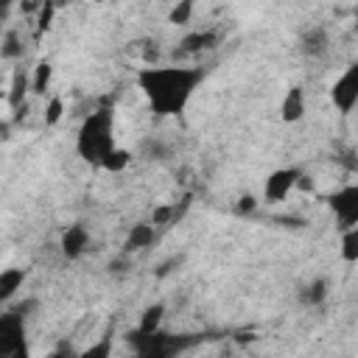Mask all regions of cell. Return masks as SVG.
<instances>
[{
	"instance_id": "1",
	"label": "cell",
	"mask_w": 358,
	"mask_h": 358,
	"mask_svg": "<svg viewBox=\"0 0 358 358\" xmlns=\"http://www.w3.org/2000/svg\"><path fill=\"white\" fill-rule=\"evenodd\" d=\"M201 81H204V70L201 67H182V64L159 67V64H148V67L137 70V87L145 95V101H148V106H151V112L157 117L182 115Z\"/></svg>"
},
{
	"instance_id": "2",
	"label": "cell",
	"mask_w": 358,
	"mask_h": 358,
	"mask_svg": "<svg viewBox=\"0 0 358 358\" xmlns=\"http://www.w3.org/2000/svg\"><path fill=\"white\" fill-rule=\"evenodd\" d=\"M115 148V112L109 106H101L90 112L76 134V151L84 162L101 165V159Z\"/></svg>"
},
{
	"instance_id": "3",
	"label": "cell",
	"mask_w": 358,
	"mask_h": 358,
	"mask_svg": "<svg viewBox=\"0 0 358 358\" xmlns=\"http://www.w3.org/2000/svg\"><path fill=\"white\" fill-rule=\"evenodd\" d=\"M0 355H25V316L17 310L0 316Z\"/></svg>"
},
{
	"instance_id": "4",
	"label": "cell",
	"mask_w": 358,
	"mask_h": 358,
	"mask_svg": "<svg viewBox=\"0 0 358 358\" xmlns=\"http://www.w3.org/2000/svg\"><path fill=\"white\" fill-rule=\"evenodd\" d=\"M330 101H333V106L341 115H347V112L355 109V103H358V64H350L336 78V84L330 87Z\"/></svg>"
},
{
	"instance_id": "5",
	"label": "cell",
	"mask_w": 358,
	"mask_h": 358,
	"mask_svg": "<svg viewBox=\"0 0 358 358\" xmlns=\"http://www.w3.org/2000/svg\"><path fill=\"white\" fill-rule=\"evenodd\" d=\"M330 210L338 218V227H358V185H344L341 190H336L333 196H327Z\"/></svg>"
},
{
	"instance_id": "6",
	"label": "cell",
	"mask_w": 358,
	"mask_h": 358,
	"mask_svg": "<svg viewBox=\"0 0 358 358\" xmlns=\"http://www.w3.org/2000/svg\"><path fill=\"white\" fill-rule=\"evenodd\" d=\"M299 173H302V168H296V165H294V168H277V171H271V173L266 176V182H263V199H266L268 204L282 201V199L294 190Z\"/></svg>"
},
{
	"instance_id": "7",
	"label": "cell",
	"mask_w": 358,
	"mask_h": 358,
	"mask_svg": "<svg viewBox=\"0 0 358 358\" xmlns=\"http://www.w3.org/2000/svg\"><path fill=\"white\" fill-rule=\"evenodd\" d=\"M296 48L302 56L308 59H322L327 50H330V36H327V28L324 25H310L299 34L296 39Z\"/></svg>"
},
{
	"instance_id": "8",
	"label": "cell",
	"mask_w": 358,
	"mask_h": 358,
	"mask_svg": "<svg viewBox=\"0 0 358 358\" xmlns=\"http://www.w3.org/2000/svg\"><path fill=\"white\" fill-rule=\"evenodd\" d=\"M59 246H62V255H64L67 260H78V257L87 252V246H90V232H87V227H84V224H70V227L62 232Z\"/></svg>"
},
{
	"instance_id": "9",
	"label": "cell",
	"mask_w": 358,
	"mask_h": 358,
	"mask_svg": "<svg viewBox=\"0 0 358 358\" xmlns=\"http://www.w3.org/2000/svg\"><path fill=\"white\" fill-rule=\"evenodd\" d=\"M218 45V34L215 31H193V34H185L182 42H179V50L176 53H201V50H210Z\"/></svg>"
},
{
	"instance_id": "10",
	"label": "cell",
	"mask_w": 358,
	"mask_h": 358,
	"mask_svg": "<svg viewBox=\"0 0 358 358\" xmlns=\"http://www.w3.org/2000/svg\"><path fill=\"white\" fill-rule=\"evenodd\" d=\"M302 115H305V92H302V87H291L282 98L280 117H282V123H296V120H302Z\"/></svg>"
},
{
	"instance_id": "11",
	"label": "cell",
	"mask_w": 358,
	"mask_h": 358,
	"mask_svg": "<svg viewBox=\"0 0 358 358\" xmlns=\"http://www.w3.org/2000/svg\"><path fill=\"white\" fill-rule=\"evenodd\" d=\"M151 241H154V224H134V227L129 229V235H126L120 252H126V255L140 252V249L151 246Z\"/></svg>"
},
{
	"instance_id": "12",
	"label": "cell",
	"mask_w": 358,
	"mask_h": 358,
	"mask_svg": "<svg viewBox=\"0 0 358 358\" xmlns=\"http://www.w3.org/2000/svg\"><path fill=\"white\" fill-rule=\"evenodd\" d=\"M28 90H31V78H28V73H25L22 67H14V73H11V87H8V106H11V109L22 106Z\"/></svg>"
},
{
	"instance_id": "13",
	"label": "cell",
	"mask_w": 358,
	"mask_h": 358,
	"mask_svg": "<svg viewBox=\"0 0 358 358\" xmlns=\"http://www.w3.org/2000/svg\"><path fill=\"white\" fill-rule=\"evenodd\" d=\"M324 299H327V280L324 277H316L299 288V302L308 308H319V305H324Z\"/></svg>"
},
{
	"instance_id": "14",
	"label": "cell",
	"mask_w": 358,
	"mask_h": 358,
	"mask_svg": "<svg viewBox=\"0 0 358 358\" xmlns=\"http://www.w3.org/2000/svg\"><path fill=\"white\" fill-rule=\"evenodd\" d=\"M25 282V271L22 268H6L0 271V305L8 302Z\"/></svg>"
},
{
	"instance_id": "15",
	"label": "cell",
	"mask_w": 358,
	"mask_h": 358,
	"mask_svg": "<svg viewBox=\"0 0 358 358\" xmlns=\"http://www.w3.org/2000/svg\"><path fill=\"white\" fill-rule=\"evenodd\" d=\"M162 316H165V305H162V302H154V305H148V308L140 313L137 330H140V333H154V330H159V324H162Z\"/></svg>"
},
{
	"instance_id": "16",
	"label": "cell",
	"mask_w": 358,
	"mask_h": 358,
	"mask_svg": "<svg viewBox=\"0 0 358 358\" xmlns=\"http://www.w3.org/2000/svg\"><path fill=\"white\" fill-rule=\"evenodd\" d=\"M50 78H53V64H50V62H39V64L34 67L31 92H34V95H45V90L50 87Z\"/></svg>"
},
{
	"instance_id": "17",
	"label": "cell",
	"mask_w": 358,
	"mask_h": 358,
	"mask_svg": "<svg viewBox=\"0 0 358 358\" xmlns=\"http://www.w3.org/2000/svg\"><path fill=\"white\" fill-rule=\"evenodd\" d=\"M341 260L355 263L358 260V227L341 229Z\"/></svg>"
},
{
	"instance_id": "18",
	"label": "cell",
	"mask_w": 358,
	"mask_h": 358,
	"mask_svg": "<svg viewBox=\"0 0 358 358\" xmlns=\"http://www.w3.org/2000/svg\"><path fill=\"white\" fill-rule=\"evenodd\" d=\"M22 56V39L17 31H6L0 36V59H20Z\"/></svg>"
},
{
	"instance_id": "19",
	"label": "cell",
	"mask_w": 358,
	"mask_h": 358,
	"mask_svg": "<svg viewBox=\"0 0 358 358\" xmlns=\"http://www.w3.org/2000/svg\"><path fill=\"white\" fill-rule=\"evenodd\" d=\"M129 162H131V154H129L126 148H117V145H115V148H112V151H109V154L101 159V165H98V168L112 171V173H120V171H123Z\"/></svg>"
},
{
	"instance_id": "20",
	"label": "cell",
	"mask_w": 358,
	"mask_h": 358,
	"mask_svg": "<svg viewBox=\"0 0 358 358\" xmlns=\"http://www.w3.org/2000/svg\"><path fill=\"white\" fill-rule=\"evenodd\" d=\"M190 17H193V0H179V3L171 8L168 22H171V25H187Z\"/></svg>"
},
{
	"instance_id": "21",
	"label": "cell",
	"mask_w": 358,
	"mask_h": 358,
	"mask_svg": "<svg viewBox=\"0 0 358 358\" xmlns=\"http://www.w3.org/2000/svg\"><path fill=\"white\" fill-rule=\"evenodd\" d=\"M62 115H64V101L59 95H53L45 106V126H56L62 120Z\"/></svg>"
},
{
	"instance_id": "22",
	"label": "cell",
	"mask_w": 358,
	"mask_h": 358,
	"mask_svg": "<svg viewBox=\"0 0 358 358\" xmlns=\"http://www.w3.org/2000/svg\"><path fill=\"white\" fill-rule=\"evenodd\" d=\"M176 218V207H171V204H159V207H154V213H151V224H157V227H165V224H171Z\"/></svg>"
},
{
	"instance_id": "23",
	"label": "cell",
	"mask_w": 358,
	"mask_h": 358,
	"mask_svg": "<svg viewBox=\"0 0 358 358\" xmlns=\"http://www.w3.org/2000/svg\"><path fill=\"white\" fill-rule=\"evenodd\" d=\"M255 210H257V199L252 196V193H243L238 201H235V215H255Z\"/></svg>"
},
{
	"instance_id": "24",
	"label": "cell",
	"mask_w": 358,
	"mask_h": 358,
	"mask_svg": "<svg viewBox=\"0 0 358 358\" xmlns=\"http://www.w3.org/2000/svg\"><path fill=\"white\" fill-rule=\"evenodd\" d=\"M53 14H56L53 3H50V0H45V3H42V8H39V22H36V31H39V34L50 28V20H53Z\"/></svg>"
},
{
	"instance_id": "25",
	"label": "cell",
	"mask_w": 358,
	"mask_h": 358,
	"mask_svg": "<svg viewBox=\"0 0 358 358\" xmlns=\"http://www.w3.org/2000/svg\"><path fill=\"white\" fill-rule=\"evenodd\" d=\"M131 268V255L120 252L115 260H109V274H126Z\"/></svg>"
},
{
	"instance_id": "26",
	"label": "cell",
	"mask_w": 358,
	"mask_h": 358,
	"mask_svg": "<svg viewBox=\"0 0 358 358\" xmlns=\"http://www.w3.org/2000/svg\"><path fill=\"white\" fill-rule=\"evenodd\" d=\"M109 350H112V344H109V338H103L101 344H95V347H87L81 355H84V358H106V355H109Z\"/></svg>"
},
{
	"instance_id": "27",
	"label": "cell",
	"mask_w": 358,
	"mask_h": 358,
	"mask_svg": "<svg viewBox=\"0 0 358 358\" xmlns=\"http://www.w3.org/2000/svg\"><path fill=\"white\" fill-rule=\"evenodd\" d=\"M143 151H145V157H148V159H165V157H168V148H165L162 143H154V140H151V143H145V145H143Z\"/></svg>"
},
{
	"instance_id": "28",
	"label": "cell",
	"mask_w": 358,
	"mask_h": 358,
	"mask_svg": "<svg viewBox=\"0 0 358 358\" xmlns=\"http://www.w3.org/2000/svg\"><path fill=\"white\" fill-rule=\"evenodd\" d=\"M179 263H182V255H173V257H168L165 263H159V266L154 268V274H157V277H168V274L173 271V266H179Z\"/></svg>"
},
{
	"instance_id": "29",
	"label": "cell",
	"mask_w": 358,
	"mask_h": 358,
	"mask_svg": "<svg viewBox=\"0 0 358 358\" xmlns=\"http://www.w3.org/2000/svg\"><path fill=\"white\" fill-rule=\"evenodd\" d=\"M36 305H39V302H36V299H25V302H22V305H17V308H14V310H17V313H20V316H28V313H31V310H34V308H36Z\"/></svg>"
},
{
	"instance_id": "30",
	"label": "cell",
	"mask_w": 358,
	"mask_h": 358,
	"mask_svg": "<svg viewBox=\"0 0 358 358\" xmlns=\"http://www.w3.org/2000/svg\"><path fill=\"white\" fill-rule=\"evenodd\" d=\"M11 6H14V0H0V22L11 14Z\"/></svg>"
},
{
	"instance_id": "31",
	"label": "cell",
	"mask_w": 358,
	"mask_h": 358,
	"mask_svg": "<svg viewBox=\"0 0 358 358\" xmlns=\"http://www.w3.org/2000/svg\"><path fill=\"white\" fill-rule=\"evenodd\" d=\"M282 227H305V221L302 218H277Z\"/></svg>"
},
{
	"instance_id": "32",
	"label": "cell",
	"mask_w": 358,
	"mask_h": 358,
	"mask_svg": "<svg viewBox=\"0 0 358 358\" xmlns=\"http://www.w3.org/2000/svg\"><path fill=\"white\" fill-rule=\"evenodd\" d=\"M50 3H53V8H56V11H59V8H64V6H67V3H70V0H50Z\"/></svg>"
},
{
	"instance_id": "33",
	"label": "cell",
	"mask_w": 358,
	"mask_h": 358,
	"mask_svg": "<svg viewBox=\"0 0 358 358\" xmlns=\"http://www.w3.org/2000/svg\"><path fill=\"white\" fill-rule=\"evenodd\" d=\"M8 137V126L6 123H0V140H6Z\"/></svg>"
},
{
	"instance_id": "34",
	"label": "cell",
	"mask_w": 358,
	"mask_h": 358,
	"mask_svg": "<svg viewBox=\"0 0 358 358\" xmlns=\"http://www.w3.org/2000/svg\"><path fill=\"white\" fill-rule=\"evenodd\" d=\"M95 3H109V0H95Z\"/></svg>"
}]
</instances>
